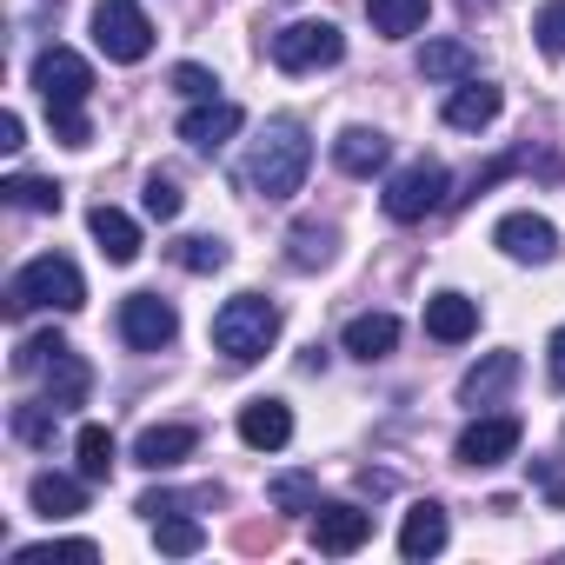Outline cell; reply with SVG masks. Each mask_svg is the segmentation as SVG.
I'll return each instance as SVG.
<instances>
[{
	"label": "cell",
	"instance_id": "cell-9",
	"mask_svg": "<svg viewBox=\"0 0 565 565\" xmlns=\"http://www.w3.org/2000/svg\"><path fill=\"white\" fill-rule=\"evenodd\" d=\"M519 439H525V426L512 419V413H486V419H472L466 433H459V466H499V459H512L519 452Z\"/></svg>",
	"mask_w": 565,
	"mask_h": 565
},
{
	"label": "cell",
	"instance_id": "cell-24",
	"mask_svg": "<svg viewBox=\"0 0 565 565\" xmlns=\"http://www.w3.org/2000/svg\"><path fill=\"white\" fill-rule=\"evenodd\" d=\"M366 14H373V34L406 41V34H419V28H426L433 0H366Z\"/></svg>",
	"mask_w": 565,
	"mask_h": 565
},
{
	"label": "cell",
	"instance_id": "cell-29",
	"mask_svg": "<svg viewBox=\"0 0 565 565\" xmlns=\"http://www.w3.org/2000/svg\"><path fill=\"white\" fill-rule=\"evenodd\" d=\"M54 426H61V406H54V399L14 406V439H21V446H54Z\"/></svg>",
	"mask_w": 565,
	"mask_h": 565
},
{
	"label": "cell",
	"instance_id": "cell-35",
	"mask_svg": "<svg viewBox=\"0 0 565 565\" xmlns=\"http://www.w3.org/2000/svg\"><path fill=\"white\" fill-rule=\"evenodd\" d=\"M147 213H153V220H180V186H173L167 173L147 180Z\"/></svg>",
	"mask_w": 565,
	"mask_h": 565
},
{
	"label": "cell",
	"instance_id": "cell-10",
	"mask_svg": "<svg viewBox=\"0 0 565 565\" xmlns=\"http://www.w3.org/2000/svg\"><path fill=\"white\" fill-rule=\"evenodd\" d=\"M373 539V512L366 505H313V545L327 558H347Z\"/></svg>",
	"mask_w": 565,
	"mask_h": 565
},
{
	"label": "cell",
	"instance_id": "cell-28",
	"mask_svg": "<svg viewBox=\"0 0 565 565\" xmlns=\"http://www.w3.org/2000/svg\"><path fill=\"white\" fill-rule=\"evenodd\" d=\"M0 193H8V206H21V213H61V186L54 180H34V173H14Z\"/></svg>",
	"mask_w": 565,
	"mask_h": 565
},
{
	"label": "cell",
	"instance_id": "cell-12",
	"mask_svg": "<svg viewBox=\"0 0 565 565\" xmlns=\"http://www.w3.org/2000/svg\"><path fill=\"white\" fill-rule=\"evenodd\" d=\"M492 239H499L512 259H532V266H545V259L558 253V233H552V220H539V213H505Z\"/></svg>",
	"mask_w": 565,
	"mask_h": 565
},
{
	"label": "cell",
	"instance_id": "cell-2",
	"mask_svg": "<svg viewBox=\"0 0 565 565\" xmlns=\"http://www.w3.org/2000/svg\"><path fill=\"white\" fill-rule=\"evenodd\" d=\"M307 167H313V140H307V127H300V120H273V127L259 134L246 173H253L259 200H294L300 180H307Z\"/></svg>",
	"mask_w": 565,
	"mask_h": 565
},
{
	"label": "cell",
	"instance_id": "cell-27",
	"mask_svg": "<svg viewBox=\"0 0 565 565\" xmlns=\"http://www.w3.org/2000/svg\"><path fill=\"white\" fill-rule=\"evenodd\" d=\"M74 452H81V479H94V486H107L114 479V433L107 426H81V439H74Z\"/></svg>",
	"mask_w": 565,
	"mask_h": 565
},
{
	"label": "cell",
	"instance_id": "cell-11",
	"mask_svg": "<svg viewBox=\"0 0 565 565\" xmlns=\"http://www.w3.org/2000/svg\"><path fill=\"white\" fill-rule=\"evenodd\" d=\"M239 127H246V114H239L233 100H200V107L180 120V140H186L193 153H220Z\"/></svg>",
	"mask_w": 565,
	"mask_h": 565
},
{
	"label": "cell",
	"instance_id": "cell-30",
	"mask_svg": "<svg viewBox=\"0 0 565 565\" xmlns=\"http://www.w3.org/2000/svg\"><path fill=\"white\" fill-rule=\"evenodd\" d=\"M266 492H273L279 512H313V505H320V479H313V472H279Z\"/></svg>",
	"mask_w": 565,
	"mask_h": 565
},
{
	"label": "cell",
	"instance_id": "cell-5",
	"mask_svg": "<svg viewBox=\"0 0 565 565\" xmlns=\"http://www.w3.org/2000/svg\"><path fill=\"white\" fill-rule=\"evenodd\" d=\"M94 47L107 61H120V67L153 54V21H147L140 0H100V8H94Z\"/></svg>",
	"mask_w": 565,
	"mask_h": 565
},
{
	"label": "cell",
	"instance_id": "cell-15",
	"mask_svg": "<svg viewBox=\"0 0 565 565\" xmlns=\"http://www.w3.org/2000/svg\"><path fill=\"white\" fill-rule=\"evenodd\" d=\"M386 153H393V140H386L380 127H347V134L333 140V167L353 173V180H373V173L386 167Z\"/></svg>",
	"mask_w": 565,
	"mask_h": 565
},
{
	"label": "cell",
	"instance_id": "cell-14",
	"mask_svg": "<svg viewBox=\"0 0 565 565\" xmlns=\"http://www.w3.org/2000/svg\"><path fill=\"white\" fill-rule=\"evenodd\" d=\"M499 107H505V94L492 87V81H466V87H452V100H446V127H459V134H479V127H492L499 120Z\"/></svg>",
	"mask_w": 565,
	"mask_h": 565
},
{
	"label": "cell",
	"instance_id": "cell-38",
	"mask_svg": "<svg viewBox=\"0 0 565 565\" xmlns=\"http://www.w3.org/2000/svg\"><path fill=\"white\" fill-rule=\"evenodd\" d=\"M545 373H552V386H565V327H558L552 347H545Z\"/></svg>",
	"mask_w": 565,
	"mask_h": 565
},
{
	"label": "cell",
	"instance_id": "cell-33",
	"mask_svg": "<svg viewBox=\"0 0 565 565\" xmlns=\"http://www.w3.org/2000/svg\"><path fill=\"white\" fill-rule=\"evenodd\" d=\"M61 347H67L61 333H34V340H21V353H14V373H47V360H54Z\"/></svg>",
	"mask_w": 565,
	"mask_h": 565
},
{
	"label": "cell",
	"instance_id": "cell-34",
	"mask_svg": "<svg viewBox=\"0 0 565 565\" xmlns=\"http://www.w3.org/2000/svg\"><path fill=\"white\" fill-rule=\"evenodd\" d=\"M54 552H74V558H94L100 545H94V539H47V545H21L14 558H21V565H41V558H54Z\"/></svg>",
	"mask_w": 565,
	"mask_h": 565
},
{
	"label": "cell",
	"instance_id": "cell-40",
	"mask_svg": "<svg viewBox=\"0 0 565 565\" xmlns=\"http://www.w3.org/2000/svg\"><path fill=\"white\" fill-rule=\"evenodd\" d=\"M532 472H539V486H545V492H552V505H565V479H558V472H552V466H532Z\"/></svg>",
	"mask_w": 565,
	"mask_h": 565
},
{
	"label": "cell",
	"instance_id": "cell-23",
	"mask_svg": "<svg viewBox=\"0 0 565 565\" xmlns=\"http://www.w3.org/2000/svg\"><path fill=\"white\" fill-rule=\"evenodd\" d=\"M399 347V320L393 313H360L353 327H347V353L353 360H386Z\"/></svg>",
	"mask_w": 565,
	"mask_h": 565
},
{
	"label": "cell",
	"instance_id": "cell-36",
	"mask_svg": "<svg viewBox=\"0 0 565 565\" xmlns=\"http://www.w3.org/2000/svg\"><path fill=\"white\" fill-rule=\"evenodd\" d=\"M532 34H539V47H545V54H565V0H552V8L539 14V28H532Z\"/></svg>",
	"mask_w": 565,
	"mask_h": 565
},
{
	"label": "cell",
	"instance_id": "cell-39",
	"mask_svg": "<svg viewBox=\"0 0 565 565\" xmlns=\"http://www.w3.org/2000/svg\"><path fill=\"white\" fill-rule=\"evenodd\" d=\"M21 134H28V127H21V114H0V153H14V147H21Z\"/></svg>",
	"mask_w": 565,
	"mask_h": 565
},
{
	"label": "cell",
	"instance_id": "cell-25",
	"mask_svg": "<svg viewBox=\"0 0 565 565\" xmlns=\"http://www.w3.org/2000/svg\"><path fill=\"white\" fill-rule=\"evenodd\" d=\"M419 74H426V81H472V74H479V54L459 47V41H426V47H419Z\"/></svg>",
	"mask_w": 565,
	"mask_h": 565
},
{
	"label": "cell",
	"instance_id": "cell-1",
	"mask_svg": "<svg viewBox=\"0 0 565 565\" xmlns=\"http://www.w3.org/2000/svg\"><path fill=\"white\" fill-rule=\"evenodd\" d=\"M34 87H41V100H47V114H54V134L67 140V147H87L94 140V127H87V94H94V67L74 54V47H47L41 61H34Z\"/></svg>",
	"mask_w": 565,
	"mask_h": 565
},
{
	"label": "cell",
	"instance_id": "cell-7",
	"mask_svg": "<svg viewBox=\"0 0 565 565\" xmlns=\"http://www.w3.org/2000/svg\"><path fill=\"white\" fill-rule=\"evenodd\" d=\"M439 206H446V167H439V160H413V167H399V173L386 180V220L419 226V220L439 213Z\"/></svg>",
	"mask_w": 565,
	"mask_h": 565
},
{
	"label": "cell",
	"instance_id": "cell-8",
	"mask_svg": "<svg viewBox=\"0 0 565 565\" xmlns=\"http://www.w3.org/2000/svg\"><path fill=\"white\" fill-rule=\"evenodd\" d=\"M173 333H180L173 300H160V294H127L120 300V340L134 353H160V347H173Z\"/></svg>",
	"mask_w": 565,
	"mask_h": 565
},
{
	"label": "cell",
	"instance_id": "cell-6",
	"mask_svg": "<svg viewBox=\"0 0 565 565\" xmlns=\"http://www.w3.org/2000/svg\"><path fill=\"white\" fill-rule=\"evenodd\" d=\"M347 54V34L333 21H294V28H279L273 34V67L279 74H320Z\"/></svg>",
	"mask_w": 565,
	"mask_h": 565
},
{
	"label": "cell",
	"instance_id": "cell-4",
	"mask_svg": "<svg viewBox=\"0 0 565 565\" xmlns=\"http://www.w3.org/2000/svg\"><path fill=\"white\" fill-rule=\"evenodd\" d=\"M279 340V307L259 300V294H233L220 313H213V347L233 360V366H253L266 360V347Z\"/></svg>",
	"mask_w": 565,
	"mask_h": 565
},
{
	"label": "cell",
	"instance_id": "cell-21",
	"mask_svg": "<svg viewBox=\"0 0 565 565\" xmlns=\"http://www.w3.org/2000/svg\"><path fill=\"white\" fill-rule=\"evenodd\" d=\"M87 386H94V373H87V360H81L74 347H61V353L47 360V399H54L61 413H74V406L87 399Z\"/></svg>",
	"mask_w": 565,
	"mask_h": 565
},
{
	"label": "cell",
	"instance_id": "cell-19",
	"mask_svg": "<svg viewBox=\"0 0 565 565\" xmlns=\"http://www.w3.org/2000/svg\"><path fill=\"white\" fill-rule=\"evenodd\" d=\"M87 226H94V239H100V253H107L114 266H134V259H140V226H134L120 206H94Z\"/></svg>",
	"mask_w": 565,
	"mask_h": 565
},
{
	"label": "cell",
	"instance_id": "cell-26",
	"mask_svg": "<svg viewBox=\"0 0 565 565\" xmlns=\"http://www.w3.org/2000/svg\"><path fill=\"white\" fill-rule=\"evenodd\" d=\"M327 259H333V226L300 220V226L287 233V266H294V273H313V266H327Z\"/></svg>",
	"mask_w": 565,
	"mask_h": 565
},
{
	"label": "cell",
	"instance_id": "cell-37",
	"mask_svg": "<svg viewBox=\"0 0 565 565\" xmlns=\"http://www.w3.org/2000/svg\"><path fill=\"white\" fill-rule=\"evenodd\" d=\"M213 74L206 67H173V94H186V100H213Z\"/></svg>",
	"mask_w": 565,
	"mask_h": 565
},
{
	"label": "cell",
	"instance_id": "cell-20",
	"mask_svg": "<svg viewBox=\"0 0 565 565\" xmlns=\"http://www.w3.org/2000/svg\"><path fill=\"white\" fill-rule=\"evenodd\" d=\"M512 380H519V353H486V360L459 380V399H466V406H492Z\"/></svg>",
	"mask_w": 565,
	"mask_h": 565
},
{
	"label": "cell",
	"instance_id": "cell-16",
	"mask_svg": "<svg viewBox=\"0 0 565 565\" xmlns=\"http://www.w3.org/2000/svg\"><path fill=\"white\" fill-rule=\"evenodd\" d=\"M426 333H433L439 347H466V340L479 333V300H466V294H433V300H426Z\"/></svg>",
	"mask_w": 565,
	"mask_h": 565
},
{
	"label": "cell",
	"instance_id": "cell-41",
	"mask_svg": "<svg viewBox=\"0 0 565 565\" xmlns=\"http://www.w3.org/2000/svg\"><path fill=\"white\" fill-rule=\"evenodd\" d=\"M459 8H466V14H479V8H492V0H459Z\"/></svg>",
	"mask_w": 565,
	"mask_h": 565
},
{
	"label": "cell",
	"instance_id": "cell-22",
	"mask_svg": "<svg viewBox=\"0 0 565 565\" xmlns=\"http://www.w3.org/2000/svg\"><path fill=\"white\" fill-rule=\"evenodd\" d=\"M399 552L406 558H433V552H446V505H413L406 512V525H399Z\"/></svg>",
	"mask_w": 565,
	"mask_h": 565
},
{
	"label": "cell",
	"instance_id": "cell-32",
	"mask_svg": "<svg viewBox=\"0 0 565 565\" xmlns=\"http://www.w3.org/2000/svg\"><path fill=\"white\" fill-rule=\"evenodd\" d=\"M173 259H180L186 273H220V266H226V246H220V239H206V233H193V239H180V246H173Z\"/></svg>",
	"mask_w": 565,
	"mask_h": 565
},
{
	"label": "cell",
	"instance_id": "cell-3",
	"mask_svg": "<svg viewBox=\"0 0 565 565\" xmlns=\"http://www.w3.org/2000/svg\"><path fill=\"white\" fill-rule=\"evenodd\" d=\"M34 307H47V313H81V307H87V279H81L74 259L41 253V259H28V266L8 279V313L21 320V313H34Z\"/></svg>",
	"mask_w": 565,
	"mask_h": 565
},
{
	"label": "cell",
	"instance_id": "cell-13",
	"mask_svg": "<svg viewBox=\"0 0 565 565\" xmlns=\"http://www.w3.org/2000/svg\"><path fill=\"white\" fill-rule=\"evenodd\" d=\"M239 439H246L253 452H279V446L294 439L287 399H253V406H239Z\"/></svg>",
	"mask_w": 565,
	"mask_h": 565
},
{
	"label": "cell",
	"instance_id": "cell-18",
	"mask_svg": "<svg viewBox=\"0 0 565 565\" xmlns=\"http://www.w3.org/2000/svg\"><path fill=\"white\" fill-rule=\"evenodd\" d=\"M87 486H94V479L41 472V479L28 486V499H34V512H41V519H74V512H87Z\"/></svg>",
	"mask_w": 565,
	"mask_h": 565
},
{
	"label": "cell",
	"instance_id": "cell-31",
	"mask_svg": "<svg viewBox=\"0 0 565 565\" xmlns=\"http://www.w3.org/2000/svg\"><path fill=\"white\" fill-rule=\"evenodd\" d=\"M153 539H160V552H173V558H193V552L206 545V532H200L193 519H180V512L153 519Z\"/></svg>",
	"mask_w": 565,
	"mask_h": 565
},
{
	"label": "cell",
	"instance_id": "cell-17",
	"mask_svg": "<svg viewBox=\"0 0 565 565\" xmlns=\"http://www.w3.org/2000/svg\"><path fill=\"white\" fill-rule=\"evenodd\" d=\"M193 446H200V426H147V433L134 439V459H140L147 472H167V466L193 459Z\"/></svg>",
	"mask_w": 565,
	"mask_h": 565
}]
</instances>
